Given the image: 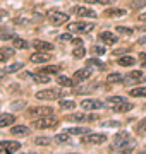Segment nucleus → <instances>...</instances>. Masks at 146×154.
<instances>
[{
    "instance_id": "dca6fc26",
    "label": "nucleus",
    "mask_w": 146,
    "mask_h": 154,
    "mask_svg": "<svg viewBox=\"0 0 146 154\" xmlns=\"http://www.w3.org/2000/svg\"><path fill=\"white\" fill-rule=\"evenodd\" d=\"M100 39L105 45H115L117 43V36H115L113 33H110V31H103V33H100Z\"/></svg>"
},
{
    "instance_id": "e433bc0d",
    "label": "nucleus",
    "mask_w": 146,
    "mask_h": 154,
    "mask_svg": "<svg viewBox=\"0 0 146 154\" xmlns=\"http://www.w3.org/2000/svg\"><path fill=\"white\" fill-rule=\"evenodd\" d=\"M55 139H57V142H60V144H64V142H67V140H69V132L59 134V135H55Z\"/></svg>"
},
{
    "instance_id": "f257e3e1",
    "label": "nucleus",
    "mask_w": 146,
    "mask_h": 154,
    "mask_svg": "<svg viewBox=\"0 0 146 154\" xmlns=\"http://www.w3.org/2000/svg\"><path fill=\"white\" fill-rule=\"evenodd\" d=\"M136 142L131 139L129 132H120L113 137L112 144H110V151H120L122 154H129L134 149Z\"/></svg>"
},
{
    "instance_id": "c756f323",
    "label": "nucleus",
    "mask_w": 146,
    "mask_h": 154,
    "mask_svg": "<svg viewBox=\"0 0 146 154\" xmlns=\"http://www.w3.org/2000/svg\"><path fill=\"white\" fill-rule=\"evenodd\" d=\"M19 69H23V63H21V62H16V63H12V65L7 67L5 74H14V72H17Z\"/></svg>"
},
{
    "instance_id": "a211bd4d",
    "label": "nucleus",
    "mask_w": 146,
    "mask_h": 154,
    "mask_svg": "<svg viewBox=\"0 0 146 154\" xmlns=\"http://www.w3.org/2000/svg\"><path fill=\"white\" fill-rule=\"evenodd\" d=\"M11 134L12 135H28L29 134V127H26V125H14L11 128Z\"/></svg>"
},
{
    "instance_id": "79ce46f5",
    "label": "nucleus",
    "mask_w": 146,
    "mask_h": 154,
    "mask_svg": "<svg viewBox=\"0 0 146 154\" xmlns=\"http://www.w3.org/2000/svg\"><path fill=\"white\" fill-rule=\"evenodd\" d=\"M141 5H146V0H139L138 4H131V7H132V9H138V7H141Z\"/></svg>"
},
{
    "instance_id": "39448f33",
    "label": "nucleus",
    "mask_w": 146,
    "mask_h": 154,
    "mask_svg": "<svg viewBox=\"0 0 146 154\" xmlns=\"http://www.w3.org/2000/svg\"><path fill=\"white\" fill-rule=\"evenodd\" d=\"M48 19H50V22L53 26H60L64 22H67L69 16L65 12H60V11H50L48 12Z\"/></svg>"
},
{
    "instance_id": "a878e982",
    "label": "nucleus",
    "mask_w": 146,
    "mask_h": 154,
    "mask_svg": "<svg viewBox=\"0 0 146 154\" xmlns=\"http://www.w3.org/2000/svg\"><path fill=\"white\" fill-rule=\"evenodd\" d=\"M33 79L36 81V82L46 84L48 81H50V75H46V74H41V72H38V74H33Z\"/></svg>"
},
{
    "instance_id": "4be33fe9",
    "label": "nucleus",
    "mask_w": 146,
    "mask_h": 154,
    "mask_svg": "<svg viewBox=\"0 0 146 154\" xmlns=\"http://www.w3.org/2000/svg\"><path fill=\"white\" fill-rule=\"evenodd\" d=\"M12 46H14L16 50H26V48L29 46V45L26 43L24 39H21V38H16V36H14V38H12Z\"/></svg>"
},
{
    "instance_id": "72a5a7b5",
    "label": "nucleus",
    "mask_w": 146,
    "mask_h": 154,
    "mask_svg": "<svg viewBox=\"0 0 146 154\" xmlns=\"http://www.w3.org/2000/svg\"><path fill=\"white\" fill-rule=\"evenodd\" d=\"M120 81H122V75H120V74H117V72H115V74H108L107 75V82H120Z\"/></svg>"
},
{
    "instance_id": "bb28decb",
    "label": "nucleus",
    "mask_w": 146,
    "mask_h": 154,
    "mask_svg": "<svg viewBox=\"0 0 146 154\" xmlns=\"http://www.w3.org/2000/svg\"><path fill=\"white\" fill-rule=\"evenodd\" d=\"M65 120L67 122H83V120H86V116H84V113H72V115L65 116Z\"/></svg>"
},
{
    "instance_id": "09e8293b",
    "label": "nucleus",
    "mask_w": 146,
    "mask_h": 154,
    "mask_svg": "<svg viewBox=\"0 0 146 154\" xmlns=\"http://www.w3.org/2000/svg\"><path fill=\"white\" fill-rule=\"evenodd\" d=\"M86 4H100V0H84Z\"/></svg>"
},
{
    "instance_id": "2eb2a0df",
    "label": "nucleus",
    "mask_w": 146,
    "mask_h": 154,
    "mask_svg": "<svg viewBox=\"0 0 146 154\" xmlns=\"http://www.w3.org/2000/svg\"><path fill=\"white\" fill-rule=\"evenodd\" d=\"M16 122V116L11 115V113H0V128L4 127H9Z\"/></svg>"
},
{
    "instance_id": "6ab92c4d",
    "label": "nucleus",
    "mask_w": 146,
    "mask_h": 154,
    "mask_svg": "<svg viewBox=\"0 0 146 154\" xmlns=\"http://www.w3.org/2000/svg\"><path fill=\"white\" fill-rule=\"evenodd\" d=\"M134 108V105L132 103H127V101H124V103H120V105H115L112 106V110L113 111H117V113H124V111H129Z\"/></svg>"
},
{
    "instance_id": "c03bdc74",
    "label": "nucleus",
    "mask_w": 146,
    "mask_h": 154,
    "mask_svg": "<svg viewBox=\"0 0 146 154\" xmlns=\"http://www.w3.org/2000/svg\"><path fill=\"white\" fill-rule=\"evenodd\" d=\"M138 19H139L141 22H146V12H143V14H139V16H138Z\"/></svg>"
},
{
    "instance_id": "7ed1b4c3",
    "label": "nucleus",
    "mask_w": 146,
    "mask_h": 154,
    "mask_svg": "<svg viewBox=\"0 0 146 154\" xmlns=\"http://www.w3.org/2000/svg\"><path fill=\"white\" fill-rule=\"evenodd\" d=\"M34 128H55L57 125H59V120L57 118H53V116H41V118H38L36 122H33Z\"/></svg>"
},
{
    "instance_id": "3c124183",
    "label": "nucleus",
    "mask_w": 146,
    "mask_h": 154,
    "mask_svg": "<svg viewBox=\"0 0 146 154\" xmlns=\"http://www.w3.org/2000/svg\"><path fill=\"white\" fill-rule=\"evenodd\" d=\"M139 43H141V45H143V43H146V38H141V39H139Z\"/></svg>"
},
{
    "instance_id": "1a4fd4ad",
    "label": "nucleus",
    "mask_w": 146,
    "mask_h": 154,
    "mask_svg": "<svg viewBox=\"0 0 146 154\" xmlns=\"http://www.w3.org/2000/svg\"><path fill=\"white\" fill-rule=\"evenodd\" d=\"M52 57H50V53L48 51H36V53H33V55L29 57V60L33 62V63H45V62H48Z\"/></svg>"
},
{
    "instance_id": "58836bf2",
    "label": "nucleus",
    "mask_w": 146,
    "mask_h": 154,
    "mask_svg": "<svg viewBox=\"0 0 146 154\" xmlns=\"http://www.w3.org/2000/svg\"><path fill=\"white\" fill-rule=\"evenodd\" d=\"M88 65H96V67H100V69H105V65H103L98 58H90V60H88Z\"/></svg>"
},
{
    "instance_id": "de8ad7c7",
    "label": "nucleus",
    "mask_w": 146,
    "mask_h": 154,
    "mask_svg": "<svg viewBox=\"0 0 146 154\" xmlns=\"http://www.w3.org/2000/svg\"><path fill=\"white\" fill-rule=\"evenodd\" d=\"M95 51L98 55H103V53H105V48H100V46H98V48H95Z\"/></svg>"
},
{
    "instance_id": "cd10ccee",
    "label": "nucleus",
    "mask_w": 146,
    "mask_h": 154,
    "mask_svg": "<svg viewBox=\"0 0 146 154\" xmlns=\"http://www.w3.org/2000/svg\"><path fill=\"white\" fill-rule=\"evenodd\" d=\"M141 79H143V72H141V70L131 72L129 77H127V81H131V82H132V81H134V82H138V81H141Z\"/></svg>"
},
{
    "instance_id": "b1692460",
    "label": "nucleus",
    "mask_w": 146,
    "mask_h": 154,
    "mask_svg": "<svg viewBox=\"0 0 146 154\" xmlns=\"http://www.w3.org/2000/svg\"><path fill=\"white\" fill-rule=\"evenodd\" d=\"M129 94L132 98H146V88H134L129 91Z\"/></svg>"
},
{
    "instance_id": "c85d7f7f",
    "label": "nucleus",
    "mask_w": 146,
    "mask_h": 154,
    "mask_svg": "<svg viewBox=\"0 0 146 154\" xmlns=\"http://www.w3.org/2000/svg\"><path fill=\"white\" fill-rule=\"evenodd\" d=\"M59 105H60V108H64V110H74V108H76V103H74V101H65V99H60Z\"/></svg>"
},
{
    "instance_id": "6e6552de",
    "label": "nucleus",
    "mask_w": 146,
    "mask_h": 154,
    "mask_svg": "<svg viewBox=\"0 0 146 154\" xmlns=\"http://www.w3.org/2000/svg\"><path fill=\"white\" fill-rule=\"evenodd\" d=\"M103 106H105V103H101V101L93 99V98H88V99H83L81 101V108L83 110H100Z\"/></svg>"
},
{
    "instance_id": "9b49d317",
    "label": "nucleus",
    "mask_w": 146,
    "mask_h": 154,
    "mask_svg": "<svg viewBox=\"0 0 146 154\" xmlns=\"http://www.w3.org/2000/svg\"><path fill=\"white\" fill-rule=\"evenodd\" d=\"M91 74H93V70H90V69H81V70H76V72H74V81L83 82V81H86V79H90Z\"/></svg>"
},
{
    "instance_id": "8fccbe9b",
    "label": "nucleus",
    "mask_w": 146,
    "mask_h": 154,
    "mask_svg": "<svg viewBox=\"0 0 146 154\" xmlns=\"http://www.w3.org/2000/svg\"><path fill=\"white\" fill-rule=\"evenodd\" d=\"M100 4H103V5H105V4H110V0H100Z\"/></svg>"
},
{
    "instance_id": "4c0bfd02",
    "label": "nucleus",
    "mask_w": 146,
    "mask_h": 154,
    "mask_svg": "<svg viewBox=\"0 0 146 154\" xmlns=\"http://www.w3.org/2000/svg\"><path fill=\"white\" fill-rule=\"evenodd\" d=\"M136 130H138L139 134H146V118H144V120H141L139 123H138Z\"/></svg>"
},
{
    "instance_id": "ddd939ff",
    "label": "nucleus",
    "mask_w": 146,
    "mask_h": 154,
    "mask_svg": "<svg viewBox=\"0 0 146 154\" xmlns=\"http://www.w3.org/2000/svg\"><path fill=\"white\" fill-rule=\"evenodd\" d=\"M31 45H33L34 50H40V51H52V50H53V45L46 43V41H41V39H36V41H33Z\"/></svg>"
},
{
    "instance_id": "a18cd8bd",
    "label": "nucleus",
    "mask_w": 146,
    "mask_h": 154,
    "mask_svg": "<svg viewBox=\"0 0 146 154\" xmlns=\"http://www.w3.org/2000/svg\"><path fill=\"white\" fill-rule=\"evenodd\" d=\"M5 60H7V55L2 51V50H0V62H5Z\"/></svg>"
},
{
    "instance_id": "473e14b6",
    "label": "nucleus",
    "mask_w": 146,
    "mask_h": 154,
    "mask_svg": "<svg viewBox=\"0 0 146 154\" xmlns=\"http://www.w3.org/2000/svg\"><path fill=\"white\" fill-rule=\"evenodd\" d=\"M125 101V98H122V96H112V98H108V105L110 106H115V105H120V103H124Z\"/></svg>"
},
{
    "instance_id": "f3484780",
    "label": "nucleus",
    "mask_w": 146,
    "mask_h": 154,
    "mask_svg": "<svg viewBox=\"0 0 146 154\" xmlns=\"http://www.w3.org/2000/svg\"><path fill=\"white\" fill-rule=\"evenodd\" d=\"M59 70H60V67H59V65H46V67L38 69V72L46 74V75H57V74H59Z\"/></svg>"
},
{
    "instance_id": "ea45409f",
    "label": "nucleus",
    "mask_w": 146,
    "mask_h": 154,
    "mask_svg": "<svg viewBox=\"0 0 146 154\" xmlns=\"http://www.w3.org/2000/svg\"><path fill=\"white\" fill-rule=\"evenodd\" d=\"M103 125H105V127H119L120 123H119V122H113V120H108V122H105Z\"/></svg>"
},
{
    "instance_id": "9d476101",
    "label": "nucleus",
    "mask_w": 146,
    "mask_h": 154,
    "mask_svg": "<svg viewBox=\"0 0 146 154\" xmlns=\"http://www.w3.org/2000/svg\"><path fill=\"white\" fill-rule=\"evenodd\" d=\"M83 142H86V144H103V142H107V135H105V134H88V137L83 139Z\"/></svg>"
},
{
    "instance_id": "0eeeda50",
    "label": "nucleus",
    "mask_w": 146,
    "mask_h": 154,
    "mask_svg": "<svg viewBox=\"0 0 146 154\" xmlns=\"http://www.w3.org/2000/svg\"><path fill=\"white\" fill-rule=\"evenodd\" d=\"M21 149V144L16 140H0V154H7V152H16Z\"/></svg>"
},
{
    "instance_id": "4468645a",
    "label": "nucleus",
    "mask_w": 146,
    "mask_h": 154,
    "mask_svg": "<svg viewBox=\"0 0 146 154\" xmlns=\"http://www.w3.org/2000/svg\"><path fill=\"white\" fill-rule=\"evenodd\" d=\"M103 16H105V17H122V16H125V9H120V7H113V9H105Z\"/></svg>"
},
{
    "instance_id": "7c9ffc66",
    "label": "nucleus",
    "mask_w": 146,
    "mask_h": 154,
    "mask_svg": "<svg viewBox=\"0 0 146 154\" xmlns=\"http://www.w3.org/2000/svg\"><path fill=\"white\" fill-rule=\"evenodd\" d=\"M34 144H36V146H50L52 139L50 137H36L34 139Z\"/></svg>"
},
{
    "instance_id": "f03ea898",
    "label": "nucleus",
    "mask_w": 146,
    "mask_h": 154,
    "mask_svg": "<svg viewBox=\"0 0 146 154\" xmlns=\"http://www.w3.org/2000/svg\"><path fill=\"white\" fill-rule=\"evenodd\" d=\"M93 29L91 22H83V21H76V22H69L67 24V31L69 33H90Z\"/></svg>"
},
{
    "instance_id": "37998d69",
    "label": "nucleus",
    "mask_w": 146,
    "mask_h": 154,
    "mask_svg": "<svg viewBox=\"0 0 146 154\" xmlns=\"http://www.w3.org/2000/svg\"><path fill=\"white\" fill-rule=\"evenodd\" d=\"M71 43H72V45H76V46H81V45H83V41H81L79 38H76V39H72Z\"/></svg>"
},
{
    "instance_id": "c9c22d12",
    "label": "nucleus",
    "mask_w": 146,
    "mask_h": 154,
    "mask_svg": "<svg viewBox=\"0 0 146 154\" xmlns=\"http://www.w3.org/2000/svg\"><path fill=\"white\" fill-rule=\"evenodd\" d=\"M57 41H60V43H69V41H72V36H71V33H64L57 38Z\"/></svg>"
},
{
    "instance_id": "393cba45",
    "label": "nucleus",
    "mask_w": 146,
    "mask_h": 154,
    "mask_svg": "<svg viewBox=\"0 0 146 154\" xmlns=\"http://www.w3.org/2000/svg\"><path fill=\"white\" fill-rule=\"evenodd\" d=\"M57 82L60 84L62 88H72L74 86V81L72 79H69V77H65V75H60L59 79H57Z\"/></svg>"
},
{
    "instance_id": "20e7f679",
    "label": "nucleus",
    "mask_w": 146,
    "mask_h": 154,
    "mask_svg": "<svg viewBox=\"0 0 146 154\" xmlns=\"http://www.w3.org/2000/svg\"><path fill=\"white\" fill-rule=\"evenodd\" d=\"M62 96V89H43L36 93V98L43 99V101H53V99Z\"/></svg>"
},
{
    "instance_id": "5701e85b",
    "label": "nucleus",
    "mask_w": 146,
    "mask_h": 154,
    "mask_svg": "<svg viewBox=\"0 0 146 154\" xmlns=\"http://www.w3.org/2000/svg\"><path fill=\"white\" fill-rule=\"evenodd\" d=\"M119 65H122V67H129V65H134V57H129V55H125V57H120L119 58Z\"/></svg>"
},
{
    "instance_id": "49530a36",
    "label": "nucleus",
    "mask_w": 146,
    "mask_h": 154,
    "mask_svg": "<svg viewBox=\"0 0 146 154\" xmlns=\"http://www.w3.org/2000/svg\"><path fill=\"white\" fill-rule=\"evenodd\" d=\"M141 62H143V67H146V53H141Z\"/></svg>"
},
{
    "instance_id": "a19ab883",
    "label": "nucleus",
    "mask_w": 146,
    "mask_h": 154,
    "mask_svg": "<svg viewBox=\"0 0 146 154\" xmlns=\"http://www.w3.org/2000/svg\"><path fill=\"white\" fill-rule=\"evenodd\" d=\"M2 51H4L7 57H14V50L12 48H2Z\"/></svg>"
},
{
    "instance_id": "423d86ee",
    "label": "nucleus",
    "mask_w": 146,
    "mask_h": 154,
    "mask_svg": "<svg viewBox=\"0 0 146 154\" xmlns=\"http://www.w3.org/2000/svg\"><path fill=\"white\" fill-rule=\"evenodd\" d=\"M52 113H53V110H52L50 106H33V108L28 110L29 116H38V118H41V116H50Z\"/></svg>"
},
{
    "instance_id": "f704fd0d",
    "label": "nucleus",
    "mask_w": 146,
    "mask_h": 154,
    "mask_svg": "<svg viewBox=\"0 0 146 154\" xmlns=\"http://www.w3.org/2000/svg\"><path fill=\"white\" fill-rule=\"evenodd\" d=\"M84 53H86V50L83 48V45H81V46H76V48L72 50V55L76 57V58H83Z\"/></svg>"
},
{
    "instance_id": "2f4dec72",
    "label": "nucleus",
    "mask_w": 146,
    "mask_h": 154,
    "mask_svg": "<svg viewBox=\"0 0 146 154\" xmlns=\"http://www.w3.org/2000/svg\"><path fill=\"white\" fill-rule=\"evenodd\" d=\"M117 33L119 34H125V36H131V34H134V29L131 28H125V26H117Z\"/></svg>"
},
{
    "instance_id": "412c9836",
    "label": "nucleus",
    "mask_w": 146,
    "mask_h": 154,
    "mask_svg": "<svg viewBox=\"0 0 146 154\" xmlns=\"http://www.w3.org/2000/svg\"><path fill=\"white\" fill-rule=\"evenodd\" d=\"M67 132L74 134V135H86V134H90V128L88 127H72V128H69Z\"/></svg>"
},
{
    "instance_id": "f8f14e48",
    "label": "nucleus",
    "mask_w": 146,
    "mask_h": 154,
    "mask_svg": "<svg viewBox=\"0 0 146 154\" xmlns=\"http://www.w3.org/2000/svg\"><path fill=\"white\" fill-rule=\"evenodd\" d=\"M74 12H76L78 16H81V17H93V19L96 17V12H95V11H91V9H88V7H83V5L74 7Z\"/></svg>"
},
{
    "instance_id": "aec40b11",
    "label": "nucleus",
    "mask_w": 146,
    "mask_h": 154,
    "mask_svg": "<svg viewBox=\"0 0 146 154\" xmlns=\"http://www.w3.org/2000/svg\"><path fill=\"white\" fill-rule=\"evenodd\" d=\"M98 88H100L98 84H91V86H86V88H76L74 89V93L76 94H86V93H93V91H96Z\"/></svg>"
}]
</instances>
